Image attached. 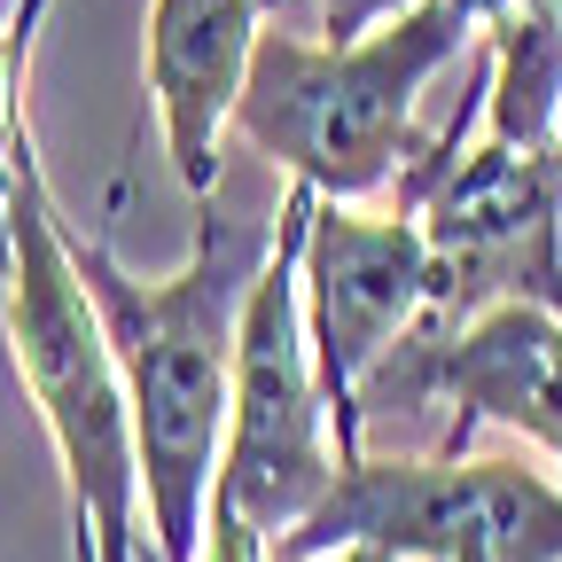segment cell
I'll return each mask as SVG.
<instances>
[{
  "label": "cell",
  "instance_id": "1",
  "mask_svg": "<svg viewBox=\"0 0 562 562\" xmlns=\"http://www.w3.org/2000/svg\"><path fill=\"white\" fill-rule=\"evenodd\" d=\"M63 243L87 297L110 328L117 375L140 438V508H149V562H203L211 492H220L227 414H235V351L243 313L273 258L266 220H227L195 203V243L172 273H133L63 211Z\"/></svg>",
  "mask_w": 562,
  "mask_h": 562
},
{
  "label": "cell",
  "instance_id": "2",
  "mask_svg": "<svg viewBox=\"0 0 562 562\" xmlns=\"http://www.w3.org/2000/svg\"><path fill=\"white\" fill-rule=\"evenodd\" d=\"M0 321L9 360L55 438L63 484H70V539L79 562H149V508H140V438L133 398L117 375L110 328L87 297L63 243V203L40 172V149L24 133L16 188H9V273H0Z\"/></svg>",
  "mask_w": 562,
  "mask_h": 562
},
{
  "label": "cell",
  "instance_id": "3",
  "mask_svg": "<svg viewBox=\"0 0 562 562\" xmlns=\"http://www.w3.org/2000/svg\"><path fill=\"white\" fill-rule=\"evenodd\" d=\"M476 24L484 16L469 0H414V9L383 16L368 40H344V47L305 32H266L250 87L235 102V133L290 180L336 203L383 195L430 149L414 133V102L469 47Z\"/></svg>",
  "mask_w": 562,
  "mask_h": 562
},
{
  "label": "cell",
  "instance_id": "4",
  "mask_svg": "<svg viewBox=\"0 0 562 562\" xmlns=\"http://www.w3.org/2000/svg\"><path fill=\"white\" fill-rule=\"evenodd\" d=\"M321 188L290 180L273 220V258L243 313V351H235V414H227V453H220V492L211 516L243 524L266 554L290 539L344 476V438L336 406L321 391L313 328H305V227H313Z\"/></svg>",
  "mask_w": 562,
  "mask_h": 562
},
{
  "label": "cell",
  "instance_id": "5",
  "mask_svg": "<svg viewBox=\"0 0 562 562\" xmlns=\"http://www.w3.org/2000/svg\"><path fill=\"white\" fill-rule=\"evenodd\" d=\"M484 94L492 70L391 188V203H406L430 243V321L422 328H461L516 297L562 313V149L531 157L476 133Z\"/></svg>",
  "mask_w": 562,
  "mask_h": 562
},
{
  "label": "cell",
  "instance_id": "6",
  "mask_svg": "<svg viewBox=\"0 0 562 562\" xmlns=\"http://www.w3.org/2000/svg\"><path fill=\"white\" fill-rule=\"evenodd\" d=\"M383 547L391 562H562V484L524 461L351 453L328 501L273 554Z\"/></svg>",
  "mask_w": 562,
  "mask_h": 562
},
{
  "label": "cell",
  "instance_id": "7",
  "mask_svg": "<svg viewBox=\"0 0 562 562\" xmlns=\"http://www.w3.org/2000/svg\"><path fill=\"white\" fill-rule=\"evenodd\" d=\"M446 406L438 453L461 461L484 422L524 430L539 453L562 461V313L547 305H492L461 328H414L391 360L360 383V446L375 422H406Z\"/></svg>",
  "mask_w": 562,
  "mask_h": 562
},
{
  "label": "cell",
  "instance_id": "8",
  "mask_svg": "<svg viewBox=\"0 0 562 562\" xmlns=\"http://www.w3.org/2000/svg\"><path fill=\"white\" fill-rule=\"evenodd\" d=\"M430 321V243L406 203L360 211V203H313L305 227V328H313V360L321 391L336 406V438L344 461L368 453L360 446V383L391 360V351Z\"/></svg>",
  "mask_w": 562,
  "mask_h": 562
},
{
  "label": "cell",
  "instance_id": "9",
  "mask_svg": "<svg viewBox=\"0 0 562 562\" xmlns=\"http://www.w3.org/2000/svg\"><path fill=\"white\" fill-rule=\"evenodd\" d=\"M266 9L273 0H157L149 9V94L165 117L172 172L195 203H211L220 188V140L235 133Z\"/></svg>",
  "mask_w": 562,
  "mask_h": 562
},
{
  "label": "cell",
  "instance_id": "10",
  "mask_svg": "<svg viewBox=\"0 0 562 562\" xmlns=\"http://www.w3.org/2000/svg\"><path fill=\"white\" fill-rule=\"evenodd\" d=\"M47 16V0H16V16L0 24V273H9V188H16V149H24V55H32V32Z\"/></svg>",
  "mask_w": 562,
  "mask_h": 562
},
{
  "label": "cell",
  "instance_id": "11",
  "mask_svg": "<svg viewBox=\"0 0 562 562\" xmlns=\"http://www.w3.org/2000/svg\"><path fill=\"white\" fill-rule=\"evenodd\" d=\"M266 562H391L383 547H336V554H266Z\"/></svg>",
  "mask_w": 562,
  "mask_h": 562
}]
</instances>
